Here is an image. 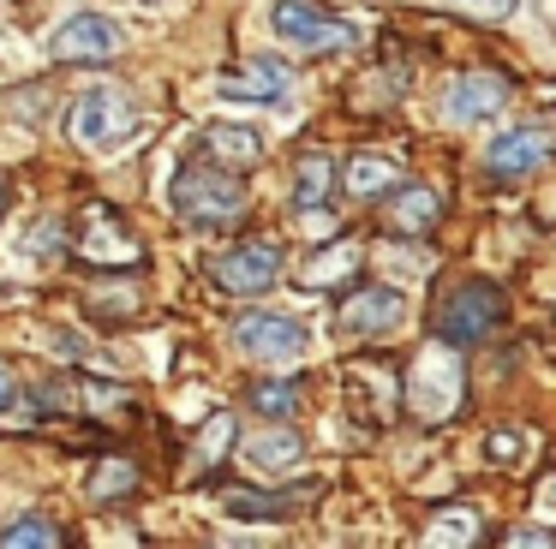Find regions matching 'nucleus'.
<instances>
[{
	"mask_svg": "<svg viewBox=\"0 0 556 549\" xmlns=\"http://www.w3.org/2000/svg\"><path fill=\"white\" fill-rule=\"evenodd\" d=\"M269 30L288 48H312V54H341V48L359 42V24L324 12L317 0H276L269 7Z\"/></svg>",
	"mask_w": 556,
	"mask_h": 549,
	"instance_id": "obj_3",
	"label": "nucleus"
},
{
	"mask_svg": "<svg viewBox=\"0 0 556 549\" xmlns=\"http://www.w3.org/2000/svg\"><path fill=\"white\" fill-rule=\"evenodd\" d=\"M407 179H401V162H389V155H353L348 167H341V191H353L359 203H377L389 197V191H401Z\"/></svg>",
	"mask_w": 556,
	"mask_h": 549,
	"instance_id": "obj_13",
	"label": "nucleus"
},
{
	"mask_svg": "<svg viewBox=\"0 0 556 549\" xmlns=\"http://www.w3.org/2000/svg\"><path fill=\"white\" fill-rule=\"evenodd\" d=\"M138 126V107L126 90H109V84H97V90H85L73 102V114H66V131H73V143H85V150L109 155L121 150L126 138H132Z\"/></svg>",
	"mask_w": 556,
	"mask_h": 549,
	"instance_id": "obj_2",
	"label": "nucleus"
},
{
	"mask_svg": "<svg viewBox=\"0 0 556 549\" xmlns=\"http://www.w3.org/2000/svg\"><path fill=\"white\" fill-rule=\"evenodd\" d=\"M539 508H551V513H556V484H544V489H539Z\"/></svg>",
	"mask_w": 556,
	"mask_h": 549,
	"instance_id": "obj_26",
	"label": "nucleus"
},
{
	"mask_svg": "<svg viewBox=\"0 0 556 549\" xmlns=\"http://www.w3.org/2000/svg\"><path fill=\"white\" fill-rule=\"evenodd\" d=\"M0 544H7V549H25V544H37V549H54V544H61V532H54V525L42 520V513H25L18 525H7V537H0Z\"/></svg>",
	"mask_w": 556,
	"mask_h": 549,
	"instance_id": "obj_20",
	"label": "nucleus"
},
{
	"mask_svg": "<svg viewBox=\"0 0 556 549\" xmlns=\"http://www.w3.org/2000/svg\"><path fill=\"white\" fill-rule=\"evenodd\" d=\"M126 36L114 18H102V12H78V18H66L61 30H54L49 54L61 60V66H109V60H121Z\"/></svg>",
	"mask_w": 556,
	"mask_h": 549,
	"instance_id": "obj_6",
	"label": "nucleus"
},
{
	"mask_svg": "<svg viewBox=\"0 0 556 549\" xmlns=\"http://www.w3.org/2000/svg\"><path fill=\"white\" fill-rule=\"evenodd\" d=\"M288 84H293V72L281 66V60L252 54L240 72H228V78H222V95H228V102H264V107H276V102H288Z\"/></svg>",
	"mask_w": 556,
	"mask_h": 549,
	"instance_id": "obj_10",
	"label": "nucleus"
},
{
	"mask_svg": "<svg viewBox=\"0 0 556 549\" xmlns=\"http://www.w3.org/2000/svg\"><path fill=\"white\" fill-rule=\"evenodd\" d=\"M455 12H472V18H515L520 0H448Z\"/></svg>",
	"mask_w": 556,
	"mask_h": 549,
	"instance_id": "obj_23",
	"label": "nucleus"
},
{
	"mask_svg": "<svg viewBox=\"0 0 556 549\" xmlns=\"http://www.w3.org/2000/svg\"><path fill=\"white\" fill-rule=\"evenodd\" d=\"M448 119L455 126H484V119H496L508 107V78H496V72H460L455 84H448Z\"/></svg>",
	"mask_w": 556,
	"mask_h": 549,
	"instance_id": "obj_9",
	"label": "nucleus"
},
{
	"mask_svg": "<svg viewBox=\"0 0 556 549\" xmlns=\"http://www.w3.org/2000/svg\"><path fill=\"white\" fill-rule=\"evenodd\" d=\"M503 322V293L491 281H460L455 293L437 305V341L443 346H472Z\"/></svg>",
	"mask_w": 556,
	"mask_h": 549,
	"instance_id": "obj_4",
	"label": "nucleus"
},
{
	"mask_svg": "<svg viewBox=\"0 0 556 549\" xmlns=\"http://www.w3.org/2000/svg\"><path fill=\"white\" fill-rule=\"evenodd\" d=\"M168 203L192 227H222L245 209V186L228 162H186L168 186Z\"/></svg>",
	"mask_w": 556,
	"mask_h": 549,
	"instance_id": "obj_1",
	"label": "nucleus"
},
{
	"mask_svg": "<svg viewBox=\"0 0 556 549\" xmlns=\"http://www.w3.org/2000/svg\"><path fill=\"white\" fill-rule=\"evenodd\" d=\"M520 454H527V436H520V430H491V436H484V460L491 465H515Z\"/></svg>",
	"mask_w": 556,
	"mask_h": 549,
	"instance_id": "obj_22",
	"label": "nucleus"
},
{
	"mask_svg": "<svg viewBox=\"0 0 556 549\" xmlns=\"http://www.w3.org/2000/svg\"><path fill=\"white\" fill-rule=\"evenodd\" d=\"M228 448H233V418L222 412V418L204 424V454H228Z\"/></svg>",
	"mask_w": 556,
	"mask_h": 549,
	"instance_id": "obj_24",
	"label": "nucleus"
},
{
	"mask_svg": "<svg viewBox=\"0 0 556 549\" xmlns=\"http://www.w3.org/2000/svg\"><path fill=\"white\" fill-rule=\"evenodd\" d=\"M425 544H479V513H437L431 532H425Z\"/></svg>",
	"mask_w": 556,
	"mask_h": 549,
	"instance_id": "obj_18",
	"label": "nucleus"
},
{
	"mask_svg": "<svg viewBox=\"0 0 556 549\" xmlns=\"http://www.w3.org/2000/svg\"><path fill=\"white\" fill-rule=\"evenodd\" d=\"M233 341H240V353L257 358V365H293L312 334L293 317H276V310H245V317L233 322Z\"/></svg>",
	"mask_w": 556,
	"mask_h": 549,
	"instance_id": "obj_8",
	"label": "nucleus"
},
{
	"mask_svg": "<svg viewBox=\"0 0 556 549\" xmlns=\"http://www.w3.org/2000/svg\"><path fill=\"white\" fill-rule=\"evenodd\" d=\"M252 406L264 418H276V424H288V418L300 412V388H293L288 376H264V382H252Z\"/></svg>",
	"mask_w": 556,
	"mask_h": 549,
	"instance_id": "obj_16",
	"label": "nucleus"
},
{
	"mask_svg": "<svg viewBox=\"0 0 556 549\" xmlns=\"http://www.w3.org/2000/svg\"><path fill=\"white\" fill-rule=\"evenodd\" d=\"M300 454H305V442L293 436V430H269V436L245 442V465H252V472H288Z\"/></svg>",
	"mask_w": 556,
	"mask_h": 549,
	"instance_id": "obj_15",
	"label": "nucleus"
},
{
	"mask_svg": "<svg viewBox=\"0 0 556 549\" xmlns=\"http://www.w3.org/2000/svg\"><path fill=\"white\" fill-rule=\"evenodd\" d=\"M395 221H401V227H419V233H425V227L437 221V197H431V191H425V186H401Z\"/></svg>",
	"mask_w": 556,
	"mask_h": 549,
	"instance_id": "obj_19",
	"label": "nucleus"
},
{
	"mask_svg": "<svg viewBox=\"0 0 556 549\" xmlns=\"http://www.w3.org/2000/svg\"><path fill=\"white\" fill-rule=\"evenodd\" d=\"M0 215H7V186H0Z\"/></svg>",
	"mask_w": 556,
	"mask_h": 549,
	"instance_id": "obj_28",
	"label": "nucleus"
},
{
	"mask_svg": "<svg viewBox=\"0 0 556 549\" xmlns=\"http://www.w3.org/2000/svg\"><path fill=\"white\" fill-rule=\"evenodd\" d=\"M78 257H90V263H132L138 239H132V227H121L109 209H90L85 215V239H78Z\"/></svg>",
	"mask_w": 556,
	"mask_h": 549,
	"instance_id": "obj_12",
	"label": "nucleus"
},
{
	"mask_svg": "<svg viewBox=\"0 0 556 549\" xmlns=\"http://www.w3.org/2000/svg\"><path fill=\"white\" fill-rule=\"evenodd\" d=\"M401 293L395 286H359V293L341 298V329L348 334H389L401 322Z\"/></svg>",
	"mask_w": 556,
	"mask_h": 549,
	"instance_id": "obj_11",
	"label": "nucleus"
},
{
	"mask_svg": "<svg viewBox=\"0 0 556 549\" xmlns=\"http://www.w3.org/2000/svg\"><path fill=\"white\" fill-rule=\"evenodd\" d=\"M551 162H556V126H544V119H520V126L496 131V138L484 143V167H491L496 179H527Z\"/></svg>",
	"mask_w": 556,
	"mask_h": 549,
	"instance_id": "obj_5",
	"label": "nucleus"
},
{
	"mask_svg": "<svg viewBox=\"0 0 556 549\" xmlns=\"http://www.w3.org/2000/svg\"><path fill=\"white\" fill-rule=\"evenodd\" d=\"M329 179H336V167H329L324 155H300V167H293V197L312 209V203L329 197Z\"/></svg>",
	"mask_w": 556,
	"mask_h": 549,
	"instance_id": "obj_17",
	"label": "nucleus"
},
{
	"mask_svg": "<svg viewBox=\"0 0 556 549\" xmlns=\"http://www.w3.org/2000/svg\"><path fill=\"white\" fill-rule=\"evenodd\" d=\"M281 281V245L276 239H240L233 251L216 257V286L233 298H252V293H269Z\"/></svg>",
	"mask_w": 556,
	"mask_h": 549,
	"instance_id": "obj_7",
	"label": "nucleus"
},
{
	"mask_svg": "<svg viewBox=\"0 0 556 549\" xmlns=\"http://www.w3.org/2000/svg\"><path fill=\"white\" fill-rule=\"evenodd\" d=\"M204 143H210V155L228 162V167H257L264 162V138H257L252 126H210Z\"/></svg>",
	"mask_w": 556,
	"mask_h": 549,
	"instance_id": "obj_14",
	"label": "nucleus"
},
{
	"mask_svg": "<svg viewBox=\"0 0 556 549\" xmlns=\"http://www.w3.org/2000/svg\"><path fill=\"white\" fill-rule=\"evenodd\" d=\"M7 394H13V382H7V370H0V406H7Z\"/></svg>",
	"mask_w": 556,
	"mask_h": 549,
	"instance_id": "obj_27",
	"label": "nucleus"
},
{
	"mask_svg": "<svg viewBox=\"0 0 556 549\" xmlns=\"http://www.w3.org/2000/svg\"><path fill=\"white\" fill-rule=\"evenodd\" d=\"M132 484H138V472H132L126 460H102L97 477H90V496L114 501V496H132Z\"/></svg>",
	"mask_w": 556,
	"mask_h": 549,
	"instance_id": "obj_21",
	"label": "nucleus"
},
{
	"mask_svg": "<svg viewBox=\"0 0 556 549\" xmlns=\"http://www.w3.org/2000/svg\"><path fill=\"white\" fill-rule=\"evenodd\" d=\"M508 544H515V549H539V544H556V532H515Z\"/></svg>",
	"mask_w": 556,
	"mask_h": 549,
	"instance_id": "obj_25",
	"label": "nucleus"
}]
</instances>
